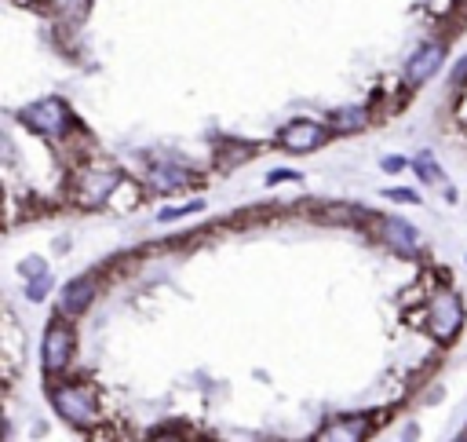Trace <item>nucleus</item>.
<instances>
[{"mask_svg": "<svg viewBox=\"0 0 467 442\" xmlns=\"http://www.w3.org/2000/svg\"><path fill=\"white\" fill-rule=\"evenodd\" d=\"M22 125L26 128H33L37 136H44V139H62L73 128V113H70V107L62 99H55V95H48V99H37V102H30L22 113Z\"/></svg>", "mask_w": 467, "mask_h": 442, "instance_id": "f257e3e1", "label": "nucleus"}, {"mask_svg": "<svg viewBox=\"0 0 467 442\" xmlns=\"http://www.w3.org/2000/svg\"><path fill=\"white\" fill-rule=\"evenodd\" d=\"M51 402H55L59 417L70 421L73 427H88L95 421V395L84 384H59L51 387Z\"/></svg>", "mask_w": 467, "mask_h": 442, "instance_id": "f03ea898", "label": "nucleus"}, {"mask_svg": "<svg viewBox=\"0 0 467 442\" xmlns=\"http://www.w3.org/2000/svg\"><path fill=\"white\" fill-rule=\"evenodd\" d=\"M121 183L124 179H121V172H113V168H84V172L73 179V201L92 205V209L95 205H106Z\"/></svg>", "mask_w": 467, "mask_h": 442, "instance_id": "7ed1b4c3", "label": "nucleus"}, {"mask_svg": "<svg viewBox=\"0 0 467 442\" xmlns=\"http://www.w3.org/2000/svg\"><path fill=\"white\" fill-rule=\"evenodd\" d=\"M464 326V304H460V296L457 293H435V300H431V333L438 336V344H452L457 340V333Z\"/></svg>", "mask_w": 467, "mask_h": 442, "instance_id": "20e7f679", "label": "nucleus"}, {"mask_svg": "<svg viewBox=\"0 0 467 442\" xmlns=\"http://www.w3.org/2000/svg\"><path fill=\"white\" fill-rule=\"evenodd\" d=\"M325 139H329V128L310 121V117H296V121H289L281 128V136H278V142L289 154H310V150H318Z\"/></svg>", "mask_w": 467, "mask_h": 442, "instance_id": "39448f33", "label": "nucleus"}, {"mask_svg": "<svg viewBox=\"0 0 467 442\" xmlns=\"http://www.w3.org/2000/svg\"><path fill=\"white\" fill-rule=\"evenodd\" d=\"M446 62V44L442 41H431V44H420L417 51L409 55L406 62V84L409 88H420L423 81H431L438 73V66Z\"/></svg>", "mask_w": 467, "mask_h": 442, "instance_id": "423d86ee", "label": "nucleus"}, {"mask_svg": "<svg viewBox=\"0 0 467 442\" xmlns=\"http://www.w3.org/2000/svg\"><path fill=\"white\" fill-rule=\"evenodd\" d=\"M70 355H73V329L70 326H51L44 333V344H41L44 373H62L70 366Z\"/></svg>", "mask_w": 467, "mask_h": 442, "instance_id": "0eeeda50", "label": "nucleus"}, {"mask_svg": "<svg viewBox=\"0 0 467 442\" xmlns=\"http://www.w3.org/2000/svg\"><path fill=\"white\" fill-rule=\"evenodd\" d=\"M372 432V417H365V413H354V417H340L325 424L321 432L314 435V442H365Z\"/></svg>", "mask_w": 467, "mask_h": 442, "instance_id": "6e6552de", "label": "nucleus"}, {"mask_svg": "<svg viewBox=\"0 0 467 442\" xmlns=\"http://www.w3.org/2000/svg\"><path fill=\"white\" fill-rule=\"evenodd\" d=\"M376 230H380V238L391 245L394 252H401V256H412V252H417V245H420V241H417V227H409L406 219L383 216Z\"/></svg>", "mask_w": 467, "mask_h": 442, "instance_id": "1a4fd4ad", "label": "nucleus"}, {"mask_svg": "<svg viewBox=\"0 0 467 442\" xmlns=\"http://www.w3.org/2000/svg\"><path fill=\"white\" fill-rule=\"evenodd\" d=\"M95 296V282L92 278H73L66 289H62V311L66 315H84L88 304Z\"/></svg>", "mask_w": 467, "mask_h": 442, "instance_id": "9d476101", "label": "nucleus"}, {"mask_svg": "<svg viewBox=\"0 0 467 442\" xmlns=\"http://www.w3.org/2000/svg\"><path fill=\"white\" fill-rule=\"evenodd\" d=\"M369 125V110L365 107H343L329 117V128L332 132H361Z\"/></svg>", "mask_w": 467, "mask_h": 442, "instance_id": "9b49d317", "label": "nucleus"}, {"mask_svg": "<svg viewBox=\"0 0 467 442\" xmlns=\"http://www.w3.org/2000/svg\"><path fill=\"white\" fill-rule=\"evenodd\" d=\"M146 183H150L153 190L168 194V190H175V187L187 183V172H183V168H175V165H158V168H150Z\"/></svg>", "mask_w": 467, "mask_h": 442, "instance_id": "f8f14e48", "label": "nucleus"}, {"mask_svg": "<svg viewBox=\"0 0 467 442\" xmlns=\"http://www.w3.org/2000/svg\"><path fill=\"white\" fill-rule=\"evenodd\" d=\"M412 168H417V176L423 179V183H438V179H442V168H438V161L431 158V154H420V158L412 161Z\"/></svg>", "mask_w": 467, "mask_h": 442, "instance_id": "ddd939ff", "label": "nucleus"}, {"mask_svg": "<svg viewBox=\"0 0 467 442\" xmlns=\"http://www.w3.org/2000/svg\"><path fill=\"white\" fill-rule=\"evenodd\" d=\"M201 209H204V201H187V205H175V209H161L158 219H161V223H172V219L193 216V212H201Z\"/></svg>", "mask_w": 467, "mask_h": 442, "instance_id": "4468645a", "label": "nucleus"}, {"mask_svg": "<svg viewBox=\"0 0 467 442\" xmlns=\"http://www.w3.org/2000/svg\"><path fill=\"white\" fill-rule=\"evenodd\" d=\"M383 198L401 201V205H420V194H417V190H409V187H391V190H383Z\"/></svg>", "mask_w": 467, "mask_h": 442, "instance_id": "2eb2a0df", "label": "nucleus"}, {"mask_svg": "<svg viewBox=\"0 0 467 442\" xmlns=\"http://www.w3.org/2000/svg\"><path fill=\"white\" fill-rule=\"evenodd\" d=\"M48 289H51V278L41 275V278H33L30 285H26V296H30V300L37 304V300H44V296H48Z\"/></svg>", "mask_w": 467, "mask_h": 442, "instance_id": "dca6fc26", "label": "nucleus"}, {"mask_svg": "<svg viewBox=\"0 0 467 442\" xmlns=\"http://www.w3.org/2000/svg\"><path fill=\"white\" fill-rule=\"evenodd\" d=\"M296 183V179H300V172H292V168H274V172L267 176V187H278V183Z\"/></svg>", "mask_w": 467, "mask_h": 442, "instance_id": "f3484780", "label": "nucleus"}, {"mask_svg": "<svg viewBox=\"0 0 467 442\" xmlns=\"http://www.w3.org/2000/svg\"><path fill=\"white\" fill-rule=\"evenodd\" d=\"M19 270H22L26 278H41V275H44V264H41L37 256H30V259H26V264L19 267Z\"/></svg>", "mask_w": 467, "mask_h": 442, "instance_id": "a211bd4d", "label": "nucleus"}, {"mask_svg": "<svg viewBox=\"0 0 467 442\" xmlns=\"http://www.w3.org/2000/svg\"><path fill=\"white\" fill-rule=\"evenodd\" d=\"M406 165H409L406 158H383V172H401Z\"/></svg>", "mask_w": 467, "mask_h": 442, "instance_id": "6ab92c4d", "label": "nucleus"}, {"mask_svg": "<svg viewBox=\"0 0 467 442\" xmlns=\"http://www.w3.org/2000/svg\"><path fill=\"white\" fill-rule=\"evenodd\" d=\"M92 442H117V439H113L110 427H95V432H92Z\"/></svg>", "mask_w": 467, "mask_h": 442, "instance_id": "aec40b11", "label": "nucleus"}, {"mask_svg": "<svg viewBox=\"0 0 467 442\" xmlns=\"http://www.w3.org/2000/svg\"><path fill=\"white\" fill-rule=\"evenodd\" d=\"M464 77H467V59H460V66L452 70V84H464Z\"/></svg>", "mask_w": 467, "mask_h": 442, "instance_id": "412c9836", "label": "nucleus"}, {"mask_svg": "<svg viewBox=\"0 0 467 442\" xmlns=\"http://www.w3.org/2000/svg\"><path fill=\"white\" fill-rule=\"evenodd\" d=\"M146 442H183V439H179V435H168V432H164V435H153V439H146Z\"/></svg>", "mask_w": 467, "mask_h": 442, "instance_id": "4be33fe9", "label": "nucleus"}, {"mask_svg": "<svg viewBox=\"0 0 467 442\" xmlns=\"http://www.w3.org/2000/svg\"><path fill=\"white\" fill-rule=\"evenodd\" d=\"M460 442H467V439H460Z\"/></svg>", "mask_w": 467, "mask_h": 442, "instance_id": "5701e85b", "label": "nucleus"}]
</instances>
